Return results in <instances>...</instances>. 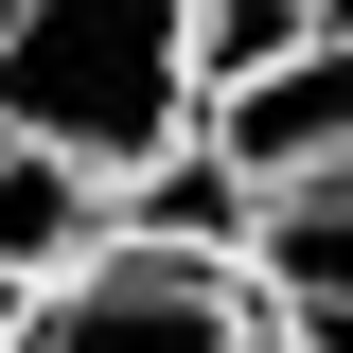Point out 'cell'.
I'll return each instance as SVG.
<instances>
[{
    "label": "cell",
    "instance_id": "6da1fadb",
    "mask_svg": "<svg viewBox=\"0 0 353 353\" xmlns=\"http://www.w3.org/2000/svg\"><path fill=\"white\" fill-rule=\"evenodd\" d=\"M0 141H53L124 194L141 159L194 141V36L176 0H0Z\"/></svg>",
    "mask_w": 353,
    "mask_h": 353
},
{
    "label": "cell",
    "instance_id": "7a4b0ae2",
    "mask_svg": "<svg viewBox=\"0 0 353 353\" xmlns=\"http://www.w3.org/2000/svg\"><path fill=\"white\" fill-rule=\"evenodd\" d=\"M18 353H283V336H265V301L230 283V265H194V248H106V265H71V283L36 301Z\"/></svg>",
    "mask_w": 353,
    "mask_h": 353
},
{
    "label": "cell",
    "instance_id": "3957f363",
    "mask_svg": "<svg viewBox=\"0 0 353 353\" xmlns=\"http://www.w3.org/2000/svg\"><path fill=\"white\" fill-rule=\"evenodd\" d=\"M194 159H212L230 194H301V176H353V18H336V36H301L283 71L212 88V106H194Z\"/></svg>",
    "mask_w": 353,
    "mask_h": 353
},
{
    "label": "cell",
    "instance_id": "277c9868",
    "mask_svg": "<svg viewBox=\"0 0 353 353\" xmlns=\"http://www.w3.org/2000/svg\"><path fill=\"white\" fill-rule=\"evenodd\" d=\"M106 265V176H71L53 141H0V283H71Z\"/></svg>",
    "mask_w": 353,
    "mask_h": 353
},
{
    "label": "cell",
    "instance_id": "5b68a950",
    "mask_svg": "<svg viewBox=\"0 0 353 353\" xmlns=\"http://www.w3.org/2000/svg\"><path fill=\"white\" fill-rule=\"evenodd\" d=\"M353 0H176V36H194V106L212 88H248V71H283L301 36H336Z\"/></svg>",
    "mask_w": 353,
    "mask_h": 353
},
{
    "label": "cell",
    "instance_id": "8992f818",
    "mask_svg": "<svg viewBox=\"0 0 353 353\" xmlns=\"http://www.w3.org/2000/svg\"><path fill=\"white\" fill-rule=\"evenodd\" d=\"M36 301H53V283H0V353H18V336H36Z\"/></svg>",
    "mask_w": 353,
    "mask_h": 353
}]
</instances>
